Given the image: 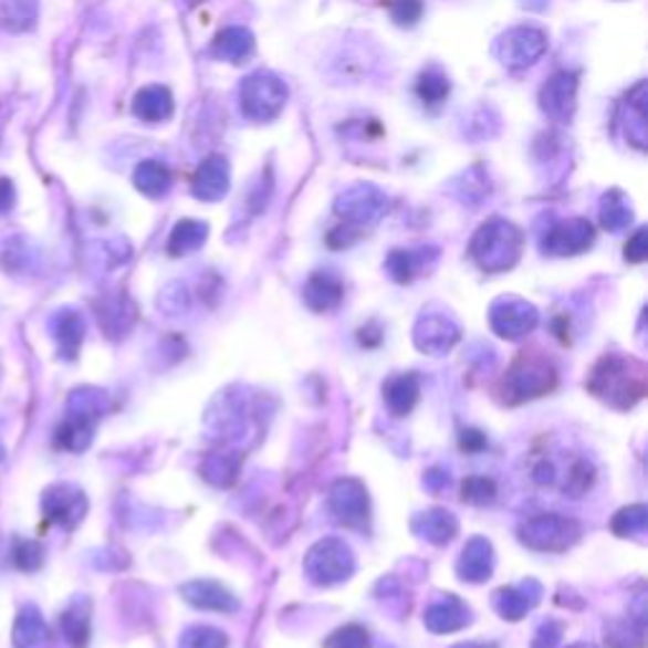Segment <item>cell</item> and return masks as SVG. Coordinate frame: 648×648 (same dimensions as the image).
<instances>
[{"label":"cell","instance_id":"cell-7","mask_svg":"<svg viewBox=\"0 0 648 648\" xmlns=\"http://www.w3.org/2000/svg\"><path fill=\"white\" fill-rule=\"evenodd\" d=\"M137 182L143 190H160V188H165V182H168V175H165L160 165L147 163L137 170Z\"/></svg>","mask_w":648,"mask_h":648},{"label":"cell","instance_id":"cell-5","mask_svg":"<svg viewBox=\"0 0 648 648\" xmlns=\"http://www.w3.org/2000/svg\"><path fill=\"white\" fill-rule=\"evenodd\" d=\"M135 112L145 119H160L170 112V96L163 90H147L137 96Z\"/></svg>","mask_w":648,"mask_h":648},{"label":"cell","instance_id":"cell-6","mask_svg":"<svg viewBox=\"0 0 648 648\" xmlns=\"http://www.w3.org/2000/svg\"><path fill=\"white\" fill-rule=\"evenodd\" d=\"M13 563L19 565L21 571H36V567L43 563V550L39 542H29V540L15 542Z\"/></svg>","mask_w":648,"mask_h":648},{"label":"cell","instance_id":"cell-9","mask_svg":"<svg viewBox=\"0 0 648 648\" xmlns=\"http://www.w3.org/2000/svg\"><path fill=\"white\" fill-rule=\"evenodd\" d=\"M6 459V449H3V443H0V461Z\"/></svg>","mask_w":648,"mask_h":648},{"label":"cell","instance_id":"cell-1","mask_svg":"<svg viewBox=\"0 0 648 648\" xmlns=\"http://www.w3.org/2000/svg\"><path fill=\"white\" fill-rule=\"evenodd\" d=\"M41 510L43 516L49 522L61 524V527H74L82 520L86 512V499L79 489L69 487V484H56L46 489V494L41 499Z\"/></svg>","mask_w":648,"mask_h":648},{"label":"cell","instance_id":"cell-3","mask_svg":"<svg viewBox=\"0 0 648 648\" xmlns=\"http://www.w3.org/2000/svg\"><path fill=\"white\" fill-rule=\"evenodd\" d=\"M51 327H54V332H56L61 353L69 357V353H74L79 339H82V332H84L82 320H79L74 312H59L54 322H51Z\"/></svg>","mask_w":648,"mask_h":648},{"label":"cell","instance_id":"cell-2","mask_svg":"<svg viewBox=\"0 0 648 648\" xmlns=\"http://www.w3.org/2000/svg\"><path fill=\"white\" fill-rule=\"evenodd\" d=\"M15 648H51V630L36 606L21 608L13 624Z\"/></svg>","mask_w":648,"mask_h":648},{"label":"cell","instance_id":"cell-4","mask_svg":"<svg viewBox=\"0 0 648 648\" xmlns=\"http://www.w3.org/2000/svg\"><path fill=\"white\" fill-rule=\"evenodd\" d=\"M90 613H86V606L76 603V606L69 608L61 618V626H64V636L66 641L72 646H84L86 636H90Z\"/></svg>","mask_w":648,"mask_h":648},{"label":"cell","instance_id":"cell-8","mask_svg":"<svg viewBox=\"0 0 648 648\" xmlns=\"http://www.w3.org/2000/svg\"><path fill=\"white\" fill-rule=\"evenodd\" d=\"M13 200H15L13 182H11V180H3V178H0V216L8 213V210L13 208Z\"/></svg>","mask_w":648,"mask_h":648}]
</instances>
